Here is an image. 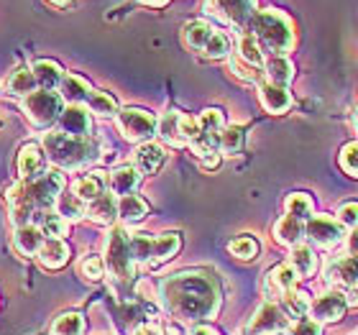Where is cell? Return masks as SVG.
I'll use <instances>...</instances> for the list:
<instances>
[{"label":"cell","instance_id":"17","mask_svg":"<svg viewBox=\"0 0 358 335\" xmlns=\"http://www.w3.org/2000/svg\"><path fill=\"white\" fill-rule=\"evenodd\" d=\"M57 123H59L62 134L67 136H90V131H92L90 113L85 111L83 105H67Z\"/></svg>","mask_w":358,"mask_h":335},{"label":"cell","instance_id":"32","mask_svg":"<svg viewBox=\"0 0 358 335\" xmlns=\"http://www.w3.org/2000/svg\"><path fill=\"white\" fill-rule=\"evenodd\" d=\"M146 213H149V205H146V200H143V197H138V194H126V197H118V218L126 225L143 220V215H146Z\"/></svg>","mask_w":358,"mask_h":335},{"label":"cell","instance_id":"2","mask_svg":"<svg viewBox=\"0 0 358 335\" xmlns=\"http://www.w3.org/2000/svg\"><path fill=\"white\" fill-rule=\"evenodd\" d=\"M62 190H64V177H62L59 171H44L41 177L29 179V182L21 179L15 187H10L6 200L15 228L31 225L38 213L52 210L57 205V200H59Z\"/></svg>","mask_w":358,"mask_h":335},{"label":"cell","instance_id":"40","mask_svg":"<svg viewBox=\"0 0 358 335\" xmlns=\"http://www.w3.org/2000/svg\"><path fill=\"white\" fill-rule=\"evenodd\" d=\"M85 318L80 313H62L52 322V335H83Z\"/></svg>","mask_w":358,"mask_h":335},{"label":"cell","instance_id":"53","mask_svg":"<svg viewBox=\"0 0 358 335\" xmlns=\"http://www.w3.org/2000/svg\"><path fill=\"white\" fill-rule=\"evenodd\" d=\"M189 335H217L213 328H208V325H197V328L189 330Z\"/></svg>","mask_w":358,"mask_h":335},{"label":"cell","instance_id":"14","mask_svg":"<svg viewBox=\"0 0 358 335\" xmlns=\"http://www.w3.org/2000/svg\"><path fill=\"white\" fill-rule=\"evenodd\" d=\"M297 279L299 274L294 271L292 264H279L264 279V294H266L268 302H282L284 294L297 287Z\"/></svg>","mask_w":358,"mask_h":335},{"label":"cell","instance_id":"18","mask_svg":"<svg viewBox=\"0 0 358 335\" xmlns=\"http://www.w3.org/2000/svg\"><path fill=\"white\" fill-rule=\"evenodd\" d=\"M259 100H262L264 108H266L268 113H274V115H282V113H287L292 108L289 90L282 87V85L268 83V80H264V83L259 85Z\"/></svg>","mask_w":358,"mask_h":335},{"label":"cell","instance_id":"1","mask_svg":"<svg viewBox=\"0 0 358 335\" xmlns=\"http://www.w3.org/2000/svg\"><path fill=\"white\" fill-rule=\"evenodd\" d=\"M162 302L166 313L182 322H200L215 318L223 302L217 276L202 269L179 271L162 284Z\"/></svg>","mask_w":358,"mask_h":335},{"label":"cell","instance_id":"15","mask_svg":"<svg viewBox=\"0 0 358 335\" xmlns=\"http://www.w3.org/2000/svg\"><path fill=\"white\" fill-rule=\"evenodd\" d=\"M44 164H46V154L38 143H26L18 151V159H15V166H18V177L23 182L29 179H36L44 174Z\"/></svg>","mask_w":358,"mask_h":335},{"label":"cell","instance_id":"43","mask_svg":"<svg viewBox=\"0 0 358 335\" xmlns=\"http://www.w3.org/2000/svg\"><path fill=\"white\" fill-rule=\"evenodd\" d=\"M231 72L238 77V80H243V83H251V85H262L264 80H266V75H264L262 67H254V64L243 62L238 54L231 59Z\"/></svg>","mask_w":358,"mask_h":335},{"label":"cell","instance_id":"31","mask_svg":"<svg viewBox=\"0 0 358 335\" xmlns=\"http://www.w3.org/2000/svg\"><path fill=\"white\" fill-rule=\"evenodd\" d=\"M289 264L294 266L299 279H307V276H313L315 269H317V256H315L313 246L297 243V246H292V251H289Z\"/></svg>","mask_w":358,"mask_h":335},{"label":"cell","instance_id":"8","mask_svg":"<svg viewBox=\"0 0 358 335\" xmlns=\"http://www.w3.org/2000/svg\"><path fill=\"white\" fill-rule=\"evenodd\" d=\"M118 120L120 134L126 136L128 141H151V136L157 134L159 120L154 118V113L143 111V108H123V111L115 115Z\"/></svg>","mask_w":358,"mask_h":335},{"label":"cell","instance_id":"5","mask_svg":"<svg viewBox=\"0 0 358 335\" xmlns=\"http://www.w3.org/2000/svg\"><path fill=\"white\" fill-rule=\"evenodd\" d=\"M105 266L115 279L128 282L136 274V259L131 248V233L126 228H113L105 238Z\"/></svg>","mask_w":358,"mask_h":335},{"label":"cell","instance_id":"24","mask_svg":"<svg viewBox=\"0 0 358 335\" xmlns=\"http://www.w3.org/2000/svg\"><path fill=\"white\" fill-rule=\"evenodd\" d=\"M105 187H108V177L103 171H92V174H85L72 185V192L80 197L83 202H92L97 200L100 194H105Z\"/></svg>","mask_w":358,"mask_h":335},{"label":"cell","instance_id":"41","mask_svg":"<svg viewBox=\"0 0 358 335\" xmlns=\"http://www.w3.org/2000/svg\"><path fill=\"white\" fill-rule=\"evenodd\" d=\"M243 141H246V131L241 126H225L223 134H220V151L225 157H236L243 149Z\"/></svg>","mask_w":358,"mask_h":335},{"label":"cell","instance_id":"22","mask_svg":"<svg viewBox=\"0 0 358 335\" xmlns=\"http://www.w3.org/2000/svg\"><path fill=\"white\" fill-rule=\"evenodd\" d=\"M38 264L44 269H62L69 261V246L62 238H46L36 253Z\"/></svg>","mask_w":358,"mask_h":335},{"label":"cell","instance_id":"37","mask_svg":"<svg viewBox=\"0 0 358 335\" xmlns=\"http://www.w3.org/2000/svg\"><path fill=\"white\" fill-rule=\"evenodd\" d=\"M238 57L248 64H254V67H262L264 69V62H266V54L262 52V46L259 41L254 38V34H248L243 31L238 38Z\"/></svg>","mask_w":358,"mask_h":335},{"label":"cell","instance_id":"4","mask_svg":"<svg viewBox=\"0 0 358 335\" xmlns=\"http://www.w3.org/2000/svg\"><path fill=\"white\" fill-rule=\"evenodd\" d=\"M246 31L254 34L266 57H287V52H292V46H294V23L289 15L276 8L254 10Z\"/></svg>","mask_w":358,"mask_h":335},{"label":"cell","instance_id":"51","mask_svg":"<svg viewBox=\"0 0 358 335\" xmlns=\"http://www.w3.org/2000/svg\"><path fill=\"white\" fill-rule=\"evenodd\" d=\"M345 248H348V256H358V228L348 233V238H345Z\"/></svg>","mask_w":358,"mask_h":335},{"label":"cell","instance_id":"56","mask_svg":"<svg viewBox=\"0 0 358 335\" xmlns=\"http://www.w3.org/2000/svg\"><path fill=\"white\" fill-rule=\"evenodd\" d=\"M356 128H358V113H356Z\"/></svg>","mask_w":358,"mask_h":335},{"label":"cell","instance_id":"47","mask_svg":"<svg viewBox=\"0 0 358 335\" xmlns=\"http://www.w3.org/2000/svg\"><path fill=\"white\" fill-rule=\"evenodd\" d=\"M341 166L351 177H358V141L345 143L343 149H341Z\"/></svg>","mask_w":358,"mask_h":335},{"label":"cell","instance_id":"45","mask_svg":"<svg viewBox=\"0 0 358 335\" xmlns=\"http://www.w3.org/2000/svg\"><path fill=\"white\" fill-rule=\"evenodd\" d=\"M202 54H205L208 59H225V57L231 54V38L225 36L223 31H215L213 38L208 41V46L202 49Z\"/></svg>","mask_w":358,"mask_h":335},{"label":"cell","instance_id":"33","mask_svg":"<svg viewBox=\"0 0 358 335\" xmlns=\"http://www.w3.org/2000/svg\"><path fill=\"white\" fill-rule=\"evenodd\" d=\"M34 225L44 233V238H64V236H67V220H64L59 213H52V210L38 213V215L34 218Z\"/></svg>","mask_w":358,"mask_h":335},{"label":"cell","instance_id":"54","mask_svg":"<svg viewBox=\"0 0 358 335\" xmlns=\"http://www.w3.org/2000/svg\"><path fill=\"white\" fill-rule=\"evenodd\" d=\"M138 3H143V6H151V8H162V6H166L169 0H138Z\"/></svg>","mask_w":358,"mask_h":335},{"label":"cell","instance_id":"6","mask_svg":"<svg viewBox=\"0 0 358 335\" xmlns=\"http://www.w3.org/2000/svg\"><path fill=\"white\" fill-rule=\"evenodd\" d=\"M62 95L57 90H41L38 87L36 92H31L29 97H23V113H26V118L38 128H46L57 123L62 115Z\"/></svg>","mask_w":358,"mask_h":335},{"label":"cell","instance_id":"10","mask_svg":"<svg viewBox=\"0 0 358 335\" xmlns=\"http://www.w3.org/2000/svg\"><path fill=\"white\" fill-rule=\"evenodd\" d=\"M305 238L317 248H336L341 246L348 236H345L341 220L330 215H313L305 225Z\"/></svg>","mask_w":358,"mask_h":335},{"label":"cell","instance_id":"35","mask_svg":"<svg viewBox=\"0 0 358 335\" xmlns=\"http://www.w3.org/2000/svg\"><path fill=\"white\" fill-rule=\"evenodd\" d=\"M284 210H287V215H294L307 223L315 215V202L307 192H292L284 200Z\"/></svg>","mask_w":358,"mask_h":335},{"label":"cell","instance_id":"36","mask_svg":"<svg viewBox=\"0 0 358 335\" xmlns=\"http://www.w3.org/2000/svg\"><path fill=\"white\" fill-rule=\"evenodd\" d=\"M179 246H182L179 233H162V236H157V243H154V261H151V266H159V264L174 259V253L179 251Z\"/></svg>","mask_w":358,"mask_h":335},{"label":"cell","instance_id":"11","mask_svg":"<svg viewBox=\"0 0 358 335\" xmlns=\"http://www.w3.org/2000/svg\"><path fill=\"white\" fill-rule=\"evenodd\" d=\"M325 279L336 290L345 292L348 305H358V256H345V259L333 261L325 271Z\"/></svg>","mask_w":358,"mask_h":335},{"label":"cell","instance_id":"57","mask_svg":"<svg viewBox=\"0 0 358 335\" xmlns=\"http://www.w3.org/2000/svg\"><path fill=\"white\" fill-rule=\"evenodd\" d=\"M251 3H254V0H251Z\"/></svg>","mask_w":358,"mask_h":335},{"label":"cell","instance_id":"16","mask_svg":"<svg viewBox=\"0 0 358 335\" xmlns=\"http://www.w3.org/2000/svg\"><path fill=\"white\" fill-rule=\"evenodd\" d=\"M166 162V151L162 143H154V141H146L141 143L134 154V166L141 174H157Z\"/></svg>","mask_w":358,"mask_h":335},{"label":"cell","instance_id":"50","mask_svg":"<svg viewBox=\"0 0 358 335\" xmlns=\"http://www.w3.org/2000/svg\"><path fill=\"white\" fill-rule=\"evenodd\" d=\"M134 335H164V333H162V325H157V322H141L134 330Z\"/></svg>","mask_w":358,"mask_h":335},{"label":"cell","instance_id":"26","mask_svg":"<svg viewBox=\"0 0 358 335\" xmlns=\"http://www.w3.org/2000/svg\"><path fill=\"white\" fill-rule=\"evenodd\" d=\"M34 75H36V83L41 90H57L62 87V83H64V69L57 64V62L52 59H38L36 64H34Z\"/></svg>","mask_w":358,"mask_h":335},{"label":"cell","instance_id":"48","mask_svg":"<svg viewBox=\"0 0 358 335\" xmlns=\"http://www.w3.org/2000/svg\"><path fill=\"white\" fill-rule=\"evenodd\" d=\"M287 335H322L320 322L313 320V318H302V320H294L287 328Z\"/></svg>","mask_w":358,"mask_h":335},{"label":"cell","instance_id":"38","mask_svg":"<svg viewBox=\"0 0 358 335\" xmlns=\"http://www.w3.org/2000/svg\"><path fill=\"white\" fill-rule=\"evenodd\" d=\"M90 111L100 115V118H113V115H118V100L110 95V92H105V90H92V95L87 100Z\"/></svg>","mask_w":358,"mask_h":335},{"label":"cell","instance_id":"21","mask_svg":"<svg viewBox=\"0 0 358 335\" xmlns=\"http://www.w3.org/2000/svg\"><path fill=\"white\" fill-rule=\"evenodd\" d=\"M305 220H299L294 215H282L274 225V241H279L282 246H297L305 238Z\"/></svg>","mask_w":358,"mask_h":335},{"label":"cell","instance_id":"27","mask_svg":"<svg viewBox=\"0 0 358 335\" xmlns=\"http://www.w3.org/2000/svg\"><path fill=\"white\" fill-rule=\"evenodd\" d=\"M59 95H62V100H67L69 105H83V103H87L90 95H92V87H90V83L85 77L67 75L59 87Z\"/></svg>","mask_w":358,"mask_h":335},{"label":"cell","instance_id":"23","mask_svg":"<svg viewBox=\"0 0 358 335\" xmlns=\"http://www.w3.org/2000/svg\"><path fill=\"white\" fill-rule=\"evenodd\" d=\"M44 233L38 231L36 225H21V228H15V236H13V248L21 256H36L38 248L44 246Z\"/></svg>","mask_w":358,"mask_h":335},{"label":"cell","instance_id":"42","mask_svg":"<svg viewBox=\"0 0 358 335\" xmlns=\"http://www.w3.org/2000/svg\"><path fill=\"white\" fill-rule=\"evenodd\" d=\"M57 208H59V215L64 220H80L83 215H87V202H83L75 192L72 194H59L57 200Z\"/></svg>","mask_w":358,"mask_h":335},{"label":"cell","instance_id":"19","mask_svg":"<svg viewBox=\"0 0 358 335\" xmlns=\"http://www.w3.org/2000/svg\"><path fill=\"white\" fill-rule=\"evenodd\" d=\"M138 182H141V171L136 169L134 164H120L108 174V187H110V192L118 194V197L134 194Z\"/></svg>","mask_w":358,"mask_h":335},{"label":"cell","instance_id":"49","mask_svg":"<svg viewBox=\"0 0 358 335\" xmlns=\"http://www.w3.org/2000/svg\"><path fill=\"white\" fill-rule=\"evenodd\" d=\"M338 220L343 228H358V202H343L341 208H338Z\"/></svg>","mask_w":358,"mask_h":335},{"label":"cell","instance_id":"9","mask_svg":"<svg viewBox=\"0 0 358 335\" xmlns=\"http://www.w3.org/2000/svg\"><path fill=\"white\" fill-rule=\"evenodd\" d=\"M289 318L282 310L279 302H266L256 310L248 322L243 325V335H276V333H287L289 328Z\"/></svg>","mask_w":358,"mask_h":335},{"label":"cell","instance_id":"3","mask_svg":"<svg viewBox=\"0 0 358 335\" xmlns=\"http://www.w3.org/2000/svg\"><path fill=\"white\" fill-rule=\"evenodd\" d=\"M103 143L95 136H67L57 131V134L44 136V154L54 166L67 171L87 169L100 159Z\"/></svg>","mask_w":358,"mask_h":335},{"label":"cell","instance_id":"25","mask_svg":"<svg viewBox=\"0 0 358 335\" xmlns=\"http://www.w3.org/2000/svg\"><path fill=\"white\" fill-rule=\"evenodd\" d=\"M157 134L159 138L169 146H185V136H182V113L177 111H169L164 113L162 118H159V126H157Z\"/></svg>","mask_w":358,"mask_h":335},{"label":"cell","instance_id":"20","mask_svg":"<svg viewBox=\"0 0 358 335\" xmlns=\"http://www.w3.org/2000/svg\"><path fill=\"white\" fill-rule=\"evenodd\" d=\"M87 218L97 225H113L118 220V197L113 192H105L97 200L87 202Z\"/></svg>","mask_w":358,"mask_h":335},{"label":"cell","instance_id":"30","mask_svg":"<svg viewBox=\"0 0 358 335\" xmlns=\"http://www.w3.org/2000/svg\"><path fill=\"white\" fill-rule=\"evenodd\" d=\"M264 75H266L268 83L287 87L294 80V64L287 57H266V62H264Z\"/></svg>","mask_w":358,"mask_h":335},{"label":"cell","instance_id":"13","mask_svg":"<svg viewBox=\"0 0 358 335\" xmlns=\"http://www.w3.org/2000/svg\"><path fill=\"white\" fill-rule=\"evenodd\" d=\"M345 310H348V297L341 290L322 292L320 297H315L313 305H310V315L317 322H338L345 315Z\"/></svg>","mask_w":358,"mask_h":335},{"label":"cell","instance_id":"28","mask_svg":"<svg viewBox=\"0 0 358 335\" xmlns=\"http://www.w3.org/2000/svg\"><path fill=\"white\" fill-rule=\"evenodd\" d=\"M215 29L210 26L208 21H189L182 31V38H185V46L187 49H192V52H200L208 46V41L213 38Z\"/></svg>","mask_w":358,"mask_h":335},{"label":"cell","instance_id":"44","mask_svg":"<svg viewBox=\"0 0 358 335\" xmlns=\"http://www.w3.org/2000/svg\"><path fill=\"white\" fill-rule=\"evenodd\" d=\"M259 241L254 238V236H238V238H233L231 243H228V251L236 256V259L241 261H251L259 256Z\"/></svg>","mask_w":358,"mask_h":335},{"label":"cell","instance_id":"34","mask_svg":"<svg viewBox=\"0 0 358 335\" xmlns=\"http://www.w3.org/2000/svg\"><path fill=\"white\" fill-rule=\"evenodd\" d=\"M279 305H282V310L287 313V318H289V320H302V318L310 313V305H313V302H310V297H307L305 292L292 290V292H287V294H284Z\"/></svg>","mask_w":358,"mask_h":335},{"label":"cell","instance_id":"55","mask_svg":"<svg viewBox=\"0 0 358 335\" xmlns=\"http://www.w3.org/2000/svg\"><path fill=\"white\" fill-rule=\"evenodd\" d=\"M49 3H54V6H67L69 0H49Z\"/></svg>","mask_w":358,"mask_h":335},{"label":"cell","instance_id":"46","mask_svg":"<svg viewBox=\"0 0 358 335\" xmlns=\"http://www.w3.org/2000/svg\"><path fill=\"white\" fill-rule=\"evenodd\" d=\"M80 274H83L85 279H90V282H100L105 274V259L103 256H95V253L85 256V259L80 261Z\"/></svg>","mask_w":358,"mask_h":335},{"label":"cell","instance_id":"39","mask_svg":"<svg viewBox=\"0 0 358 335\" xmlns=\"http://www.w3.org/2000/svg\"><path fill=\"white\" fill-rule=\"evenodd\" d=\"M154 243H157V238L149 236V233H131V248H134L136 264L151 266V261H154Z\"/></svg>","mask_w":358,"mask_h":335},{"label":"cell","instance_id":"7","mask_svg":"<svg viewBox=\"0 0 358 335\" xmlns=\"http://www.w3.org/2000/svg\"><path fill=\"white\" fill-rule=\"evenodd\" d=\"M197 120H200V134L194 136V141L189 146L200 159L213 157L220 149V134L225 128V115L220 108H208V111H202L197 115Z\"/></svg>","mask_w":358,"mask_h":335},{"label":"cell","instance_id":"52","mask_svg":"<svg viewBox=\"0 0 358 335\" xmlns=\"http://www.w3.org/2000/svg\"><path fill=\"white\" fill-rule=\"evenodd\" d=\"M202 162V166L205 169H215L217 164H220V154H213V157H205V159H200Z\"/></svg>","mask_w":358,"mask_h":335},{"label":"cell","instance_id":"29","mask_svg":"<svg viewBox=\"0 0 358 335\" xmlns=\"http://www.w3.org/2000/svg\"><path fill=\"white\" fill-rule=\"evenodd\" d=\"M38 83H36V75H34V69L31 67H18L15 72H10L6 83L8 95H15V97H29L31 92H36Z\"/></svg>","mask_w":358,"mask_h":335},{"label":"cell","instance_id":"12","mask_svg":"<svg viewBox=\"0 0 358 335\" xmlns=\"http://www.w3.org/2000/svg\"><path fill=\"white\" fill-rule=\"evenodd\" d=\"M210 15H217L220 21L246 29L251 15H254V3L251 0H205Z\"/></svg>","mask_w":358,"mask_h":335}]
</instances>
